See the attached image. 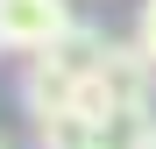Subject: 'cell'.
Masks as SVG:
<instances>
[{
    "label": "cell",
    "mask_w": 156,
    "mask_h": 149,
    "mask_svg": "<svg viewBox=\"0 0 156 149\" xmlns=\"http://www.w3.org/2000/svg\"><path fill=\"white\" fill-rule=\"evenodd\" d=\"M71 29H78L71 0H0V50H14V57H43Z\"/></svg>",
    "instance_id": "6da1fadb"
},
{
    "label": "cell",
    "mask_w": 156,
    "mask_h": 149,
    "mask_svg": "<svg viewBox=\"0 0 156 149\" xmlns=\"http://www.w3.org/2000/svg\"><path fill=\"white\" fill-rule=\"evenodd\" d=\"M78 85H85V71H78L71 57H57V50L29 57V64H21V107H29V121L43 128V121L78 114Z\"/></svg>",
    "instance_id": "7a4b0ae2"
},
{
    "label": "cell",
    "mask_w": 156,
    "mask_h": 149,
    "mask_svg": "<svg viewBox=\"0 0 156 149\" xmlns=\"http://www.w3.org/2000/svg\"><path fill=\"white\" fill-rule=\"evenodd\" d=\"M36 142H43V149H107L99 121H78V114H64V121H43V128H36Z\"/></svg>",
    "instance_id": "3957f363"
},
{
    "label": "cell",
    "mask_w": 156,
    "mask_h": 149,
    "mask_svg": "<svg viewBox=\"0 0 156 149\" xmlns=\"http://www.w3.org/2000/svg\"><path fill=\"white\" fill-rule=\"evenodd\" d=\"M135 43H142V57L156 64V0H142V14H135Z\"/></svg>",
    "instance_id": "277c9868"
},
{
    "label": "cell",
    "mask_w": 156,
    "mask_h": 149,
    "mask_svg": "<svg viewBox=\"0 0 156 149\" xmlns=\"http://www.w3.org/2000/svg\"><path fill=\"white\" fill-rule=\"evenodd\" d=\"M142 149H156V135H149V142H142Z\"/></svg>",
    "instance_id": "5b68a950"
}]
</instances>
